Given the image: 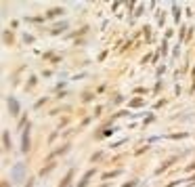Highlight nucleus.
<instances>
[{"label": "nucleus", "mask_w": 195, "mask_h": 187, "mask_svg": "<svg viewBox=\"0 0 195 187\" xmlns=\"http://www.w3.org/2000/svg\"><path fill=\"white\" fill-rule=\"evenodd\" d=\"M4 147L8 149V132H7V131H4Z\"/></svg>", "instance_id": "39448f33"}, {"label": "nucleus", "mask_w": 195, "mask_h": 187, "mask_svg": "<svg viewBox=\"0 0 195 187\" xmlns=\"http://www.w3.org/2000/svg\"><path fill=\"white\" fill-rule=\"evenodd\" d=\"M23 164H17V166H15V174H13V181H19L21 179V174H23Z\"/></svg>", "instance_id": "f03ea898"}, {"label": "nucleus", "mask_w": 195, "mask_h": 187, "mask_svg": "<svg viewBox=\"0 0 195 187\" xmlns=\"http://www.w3.org/2000/svg\"><path fill=\"white\" fill-rule=\"evenodd\" d=\"M69 179H71V173L67 174V177H65V179H63V185H61V187H67V183H69Z\"/></svg>", "instance_id": "20e7f679"}, {"label": "nucleus", "mask_w": 195, "mask_h": 187, "mask_svg": "<svg viewBox=\"0 0 195 187\" xmlns=\"http://www.w3.org/2000/svg\"><path fill=\"white\" fill-rule=\"evenodd\" d=\"M29 128L25 132H23V139H21V149H23V153H28V149H29Z\"/></svg>", "instance_id": "f257e3e1"}, {"label": "nucleus", "mask_w": 195, "mask_h": 187, "mask_svg": "<svg viewBox=\"0 0 195 187\" xmlns=\"http://www.w3.org/2000/svg\"><path fill=\"white\" fill-rule=\"evenodd\" d=\"M8 110L13 111V114H17V111H19V105H17V101H15V99H8Z\"/></svg>", "instance_id": "7ed1b4c3"}]
</instances>
